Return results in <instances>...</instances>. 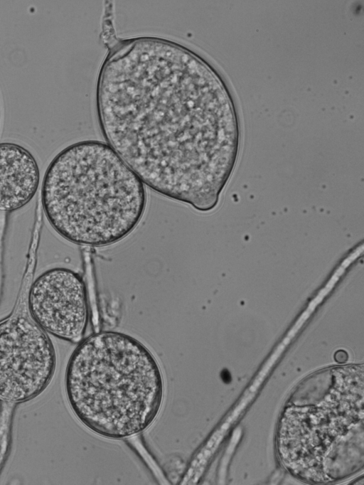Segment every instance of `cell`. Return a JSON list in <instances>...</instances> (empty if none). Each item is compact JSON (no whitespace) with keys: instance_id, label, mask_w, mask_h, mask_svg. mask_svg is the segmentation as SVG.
Instances as JSON below:
<instances>
[{"instance_id":"cell-1","label":"cell","mask_w":364,"mask_h":485,"mask_svg":"<svg viewBox=\"0 0 364 485\" xmlns=\"http://www.w3.org/2000/svg\"><path fill=\"white\" fill-rule=\"evenodd\" d=\"M98 110L109 146L145 185L200 212L217 206L238 127L225 88L202 61L158 40L126 45L103 68Z\"/></svg>"},{"instance_id":"cell-2","label":"cell","mask_w":364,"mask_h":485,"mask_svg":"<svg viewBox=\"0 0 364 485\" xmlns=\"http://www.w3.org/2000/svg\"><path fill=\"white\" fill-rule=\"evenodd\" d=\"M144 183L107 144L87 140L60 151L41 186L43 213L65 240L105 247L129 235L146 207Z\"/></svg>"},{"instance_id":"cell-3","label":"cell","mask_w":364,"mask_h":485,"mask_svg":"<svg viewBox=\"0 0 364 485\" xmlns=\"http://www.w3.org/2000/svg\"><path fill=\"white\" fill-rule=\"evenodd\" d=\"M64 389L75 417L102 437L146 430L159 415L164 380L152 352L134 337L100 331L81 340L68 361Z\"/></svg>"},{"instance_id":"cell-4","label":"cell","mask_w":364,"mask_h":485,"mask_svg":"<svg viewBox=\"0 0 364 485\" xmlns=\"http://www.w3.org/2000/svg\"><path fill=\"white\" fill-rule=\"evenodd\" d=\"M277 449L296 476L328 482L363 465V368L321 370L295 391L282 417Z\"/></svg>"},{"instance_id":"cell-5","label":"cell","mask_w":364,"mask_h":485,"mask_svg":"<svg viewBox=\"0 0 364 485\" xmlns=\"http://www.w3.org/2000/svg\"><path fill=\"white\" fill-rule=\"evenodd\" d=\"M32 272L26 273L13 310L0 320V401L12 405L40 395L56 370L54 344L28 310Z\"/></svg>"},{"instance_id":"cell-6","label":"cell","mask_w":364,"mask_h":485,"mask_svg":"<svg viewBox=\"0 0 364 485\" xmlns=\"http://www.w3.org/2000/svg\"><path fill=\"white\" fill-rule=\"evenodd\" d=\"M27 307L48 334L73 343L83 338L90 314L87 291L82 277L73 270L54 267L32 279Z\"/></svg>"},{"instance_id":"cell-7","label":"cell","mask_w":364,"mask_h":485,"mask_svg":"<svg viewBox=\"0 0 364 485\" xmlns=\"http://www.w3.org/2000/svg\"><path fill=\"white\" fill-rule=\"evenodd\" d=\"M40 169L23 146L0 143V211L18 210L33 198L40 186Z\"/></svg>"},{"instance_id":"cell-8","label":"cell","mask_w":364,"mask_h":485,"mask_svg":"<svg viewBox=\"0 0 364 485\" xmlns=\"http://www.w3.org/2000/svg\"><path fill=\"white\" fill-rule=\"evenodd\" d=\"M348 355L344 350H338L334 353V359L338 363H344L348 361Z\"/></svg>"},{"instance_id":"cell-9","label":"cell","mask_w":364,"mask_h":485,"mask_svg":"<svg viewBox=\"0 0 364 485\" xmlns=\"http://www.w3.org/2000/svg\"><path fill=\"white\" fill-rule=\"evenodd\" d=\"M0 119H1V113H0Z\"/></svg>"}]
</instances>
